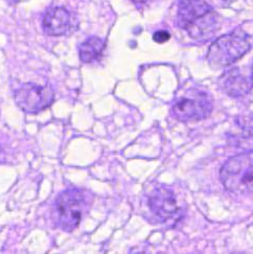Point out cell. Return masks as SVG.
<instances>
[{
    "label": "cell",
    "mask_w": 253,
    "mask_h": 254,
    "mask_svg": "<svg viewBox=\"0 0 253 254\" xmlns=\"http://www.w3.org/2000/svg\"><path fill=\"white\" fill-rule=\"evenodd\" d=\"M251 76H252V79H253V65L251 67Z\"/></svg>",
    "instance_id": "9a60e30c"
},
{
    "label": "cell",
    "mask_w": 253,
    "mask_h": 254,
    "mask_svg": "<svg viewBox=\"0 0 253 254\" xmlns=\"http://www.w3.org/2000/svg\"><path fill=\"white\" fill-rule=\"evenodd\" d=\"M219 85L226 94L232 97H242L253 88V79L251 73L246 75L240 68H233L220 77Z\"/></svg>",
    "instance_id": "9c48e42d"
},
{
    "label": "cell",
    "mask_w": 253,
    "mask_h": 254,
    "mask_svg": "<svg viewBox=\"0 0 253 254\" xmlns=\"http://www.w3.org/2000/svg\"><path fill=\"white\" fill-rule=\"evenodd\" d=\"M171 35L167 31H158L153 35V40L157 43H164L170 40Z\"/></svg>",
    "instance_id": "8fae6325"
},
{
    "label": "cell",
    "mask_w": 253,
    "mask_h": 254,
    "mask_svg": "<svg viewBox=\"0 0 253 254\" xmlns=\"http://www.w3.org/2000/svg\"><path fill=\"white\" fill-rule=\"evenodd\" d=\"M250 37L238 28L230 34L218 38L210 45L207 60L210 66L216 69L227 67L244 57L250 51Z\"/></svg>",
    "instance_id": "3957f363"
},
{
    "label": "cell",
    "mask_w": 253,
    "mask_h": 254,
    "mask_svg": "<svg viewBox=\"0 0 253 254\" xmlns=\"http://www.w3.org/2000/svg\"><path fill=\"white\" fill-rule=\"evenodd\" d=\"M212 111L210 95L199 88L188 89L178 96L172 105L171 113L175 119L184 122H198L205 120Z\"/></svg>",
    "instance_id": "5b68a950"
},
{
    "label": "cell",
    "mask_w": 253,
    "mask_h": 254,
    "mask_svg": "<svg viewBox=\"0 0 253 254\" xmlns=\"http://www.w3.org/2000/svg\"><path fill=\"white\" fill-rule=\"evenodd\" d=\"M148 201L154 216L167 225L178 223L186 213V207L178 200L176 193L164 185L154 188L149 193Z\"/></svg>",
    "instance_id": "8992f818"
},
{
    "label": "cell",
    "mask_w": 253,
    "mask_h": 254,
    "mask_svg": "<svg viewBox=\"0 0 253 254\" xmlns=\"http://www.w3.org/2000/svg\"><path fill=\"white\" fill-rule=\"evenodd\" d=\"M220 179L229 192L253 193V152L242 153L229 158L220 171Z\"/></svg>",
    "instance_id": "277c9868"
},
{
    "label": "cell",
    "mask_w": 253,
    "mask_h": 254,
    "mask_svg": "<svg viewBox=\"0 0 253 254\" xmlns=\"http://www.w3.org/2000/svg\"><path fill=\"white\" fill-rule=\"evenodd\" d=\"M74 23V16L67 8L56 6L45 13L42 26L46 35L59 37L70 32Z\"/></svg>",
    "instance_id": "ba28073f"
},
{
    "label": "cell",
    "mask_w": 253,
    "mask_h": 254,
    "mask_svg": "<svg viewBox=\"0 0 253 254\" xmlns=\"http://www.w3.org/2000/svg\"><path fill=\"white\" fill-rule=\"evenodd\" d=\"M105 50V41L99 37H90L86 39L79 46V55L80 60L85 63L89 64L97 59H100Z\"/></svg>",
    "instance_id": "30bf717a"
},
{
    "label": "cell",
    "mask_w": 253,
    "mask_h": 254,
    "mask_svg": "<svg viewBox=\"0 0 253 254\" xmlns=\"http://www.w3.org/2000/svg\"><path fill=\"white\" fill-rule=\"evenodd\" d=\"M224 1H225L226 3H231L233 1H236V0H224Z\"/></svg>",
    "instance_id": "5bb4252c"
},
{
    "label": "cell",
    "mask_w": 253,
    "mask_h": 254,
    "mask_svg": "<svg viewBox=\"0 0 253 254\" xmlns=\"http://www.w3.org/2000/svg\"><path fill=\"white\" fill-rule=\"evenodd\" d=\"M5 1H6L7 3H9V4H12V5H15V4L19 3V2H21V1H22V0H5Z\"/></svg>",
    "instance_id": "7c38bea8"
},
{
    "label": "cell",
    "mask_w": 253,
    "mask_h": 254,
    "mask_svg": "<svg viewBox=\"0 0 253 254\" xmlns=\"http://www.w3.org/2000/svg\"><path fill=\"white\" fill-rule=\"evenodd\" d=\"M55 101V93L50 85L42 86L25 83L15 92V102L23 112L38 114L51 107Z\"/></svg>",
    "instance_id": "52a82bcc"
},
{
    "label": "cell",
    "mask_w": 253,
    "mask_h": 254,
    "mask_svg": "<svg viewBox=\"0 0 253 254\" xmlns=\"http://www.w3.org/2000/svg\"><path fill=\"white\" fill-rule=\"evenodd\" d=\"M177 23L193 40L205 42L219 29V16L204 0H182L178 6Z\"/></svg>",
    "instance_id": "6da1fadb"
},
{
    "label": "cell",
    "mask_w": 253,
    "mask_h": 254,
    "mask_svg": "<svg viewBox=\"0 0 253 254\" xmlns=\"http://www.w3.org/2000/svg\"><path fill=\"white\" fill-rule=\"evenodd\" d=\"M93 203L89 190L69 189L58 194L55 201L56 224L65 232H72L85 219Z\"/></svg>",
    "instance_id": "7a4b0ae2"
},
{
    "label": "cell",
    "mask_w": 253,
    "mask_h": 254,
    "mask_svg": "<svg viewBox=\"0 0 253 254\" xmlns=\"http://www.w3.org/2000/svg\"><path fill=\"white\" fill-rule=\"evenodd\" d=\"M132 1L135 2V3H137V4H142V3L148 2L149 0H132Z\"/></svg>",
    "instance_id": "4fadbf2b"
}]
</instances>
